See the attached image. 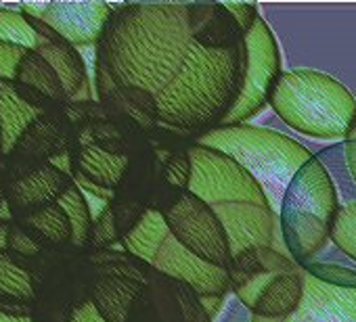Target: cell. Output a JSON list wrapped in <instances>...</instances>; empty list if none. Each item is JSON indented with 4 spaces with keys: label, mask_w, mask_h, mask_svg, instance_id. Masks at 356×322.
Masks as SVG:
<instances>
[{
    "label": "cell",
    "mask_w": 356,
    "mask_h": 322,
    "mask_svg": "<svg viewBox=\"0 0 356 322\" xmlns=\"http://www.w3.org/2000/svg\"><path fill=\"white\" fill-rule=\"evenodd\" d=\"M191 44L189 5H122L97 42L101 96L120 92L155 119V96L181 71Z\"/></svg>",
    "instance_id": "6da1fadb"
},
{
    "label": "cell",
    "mask_w": 356,
    "mask_h": 322,
    "mask_svg": "<svg viewBox=\"0 0 356 322\" xmlns=\"http://www.w3.org/2000/svg\"><path fill=\"white\" fill-rule=\"evenodd\" d=\"M243 71V44L208 49L193 40L181 71L155 96V119L200 134L218 128L239 96Z\"/></svg>",
    "instance_id": "7a4b0ae2"
},
{
    "label": "cell",
    "mask_w": 356,
    "mask_h": 322,
    "mask_svg": "<svg viewBox=\"0 0 356 322\" xmlns=\"http://www.w3.org/2000/svg\"><path fill=\"white\" fill-rule=\"evenodd\" d=\"M195 142L235 159L262 189L277 218L289 183L306 161L312 159V153L298 140L277 130L250 124L218 126L200 134Z\"/></svg>",
    "instance_id": "3957f363"
},
{
    "label": "cell",
    "mask_w": 356,
    "mask_h": 322,
    "mask_svg": "<svg viewBox=\"0 0 356 322\" xmlns=\"http://www.w3.org/2000/svg\"><path fill=\"white\" fill-rule=\"evenodd\" d=\"M268 103L289 128L314 138H348L356 124L354 94L314 69L281 74Z\"/></svg>",
    "instance_id": "277c9868"
},
{
    "label": "cell",
    "mask_w": 356,
    "mask_h": 322,
    "mask_svg": "<svg viewBox=\"0 0 356 322\" xmlns=\"http://www.w3.org/2000/svg\"><path fill=\"white\" fill-rule=\"evenodd\" d=\"M337 210L339 199L329 170L312 155L289 183L279 212L283 243L296 264L306 266L325 249Z\"/></svg>",
    "instance_id": "5b68a950"
},
{
    "label": "cell",
    "mask_w": 356,
    "mask_h": 322,
    "mask_svg": "<svg viewBox=\"0 0 356 322\" xmlns=\"http://www.w3.org/2000/svg\"><path fill=\"white\" fill-rule=\"evenodd\" d=\"M243 46H245V71L241 80V90L233 109L227 113L220 126L245 124L250 117L258 115L266 107L270 92L279 76L283 74L277 38L270 26L262 17H258L256 24L243 34Z\"/></svg>",
    "instance_id": "8992f818"
},
{
    "label": "cell",
    "mask_w": 356,
    "mask_h": 322,
    "mask_svg": "<svg viewBox=\"0 0 356 322\" xmlns=\"http://www.w3.org/2000/svg\"><path fill=\"white\" fill-rule=\"evenodd\" d=\"M191 161V178L187 191L210 207L222 203H256L268 201L256 180L229 155L193 142L187 151Z\"/></svg>",
    "instance_id": "52a82bcc"
},
{
    "label": "cell",
    "mask_w": 356,
    "mask_h": 322,
    "mask_svg": "<svg viewBox=\"0 0 356 322\" xmlns=\"http://www.w3.org/2000/svg\"><path fill=\"white\" fill-rule=\"evenodd\" d=\"M170 237L183 245L193 255L202 257L208 264L229 268L231 251L227 235L214 210L191 195L189 191L181 193L176 201L161 212Z\"/></svg>",
    "instance_id": "ba28073f"
},
{
    "label": "cell",
    "mask_w": 356,
    "mask_h": 322,
    "mask_svg": "<svg viewBox=\"0 0 356 322\" xmlns=\"http://www.w3.org/2000/svg\"><path fill=\"white\" fill-rule=\"evenodd\" d=\"M151 266L172 278L174 282L187 285L200 297L204 295H227L229 291V274L227 268L214 266L204 262L202 257L187 251L183 245H178L170 232L163 239L157 255L153 257Z\"/></svg>",
    "instance_id": "9c48e42d"
},
{
    "label": "cell",
    "mask_w": 356,
    "mask_h": 322,
    "mask_svg": "<svg viewBox=\"0 0 356 322\" xmlns=\"http://www.w3.org/2000/svg\"><path fill=\"white\" fill-rule=\"evenodd\" d=\"M212 210L227 235L231 260L248 249L275 247L279 218L270 207L256 203H222Z\"/></svg>",
    "instance_id": "30bf717a"
},
{
    "label": "cell",
    "mask_w": 356,
    "mask_h": 322,
    "mask_svg": "<svg viewBox=\"0 0 356 322\" xmlns=\"http://www.w3.org/2000/svg\"><path fill=\"white\" fill-rule=\"evenodd\" d=\"M252 322H356V289H337L312 278L304 270V295L285 318H258Z\"/></svg>",
    "instance_id": "8fae6325"
},
{
    "label": "cell",
    "mask_w": 356,
    "mask_h": 322,
    "mask_svg": "<svg viewBox=\"0 0 356 322\" xmlns=\"http://www.w3.org/2000/svg\"><path fill=\"white\" fill-rule=\"evenodd\" d=\"M296 262L275 247H258L248 249L235 255L227 268L229 289L237 295V299L252 310L260 291L279 274L293 268Z\"/></svg>",
    "instance_id": "7c38bea8"
},
{
    "label": "cell",
    "mask_w": 356,
    "mask_h": 322,
    "mask_svg": "<svg viewBox=\"0 0 356 322\" xmlns=\"http://www.w3.org/2000/svg\"><path fill=\"white\" fill-rule=\"evenodd\" d=\"M111 7L107 3H49L40 19L67 44L86 46L99 42Z\"/></svg>",
    "instance_id": "4fadbf2b"
},
{
    "label": "cell",
    "mask_w": 356,
    "mask_h": 322,
    "mask_svg": "<svg viewBox=\"0 0 356 322\" xmlns=\"http://www.w3.org/2000/svg\"><path fill=\"white\" fill-rule=\"evenodd\" d=\"M74 185V178L55 170L49 164H40L30 172L22 174L9 189L5 203L11 216H26L59 201V197Z\"/></svg>",
    "instance_id": "5bb4252c"
},
{
    "label": "cell",
    "mask_w": 356,
    "mask_h": 322,
    "mask_svg": "<svg viewBox=\"0 0 356 322\" xmlns=\"http://www.w3.org/2000/svg\"><path fill=\"white\" fill-rule=\"evenodd\" d=\"M145 282L124 270H103L90 287L88 303L105 322H128Z\"/></svg>",
    "instance_id": "9a60e30c"
},
{
    "label": "cell",
    "mask_w": 356,
    "mask_h": 322,
    "mask_svg": "<svg viewBox=\"0 0 356 322\" xmlns=\"http://www.w3.org/2000/svg\"><path fill=\"white\" fill-rule=\"evenodd\" d=\"M193 40L208 49H231L243 44V30L222 3L189 5Z\"/></svg>",
    "instance_id": "2e32d148"
},
{
    "label": "cell",
    "mask_w": 356,
    "mask_h": 322,
    "mask_svg": "<svg viewBox=\"0 0 356 322\" xmlns=\"http://www.w3.org/2000/svg\"><path fill=\"white\" fill-rule=\"evenodd\" d=\"M304 295V268L296 264L293 268L279 272L256 297L252 314L258 318H285L302 301Z\"/></svg>",
    "instance_id": "e0dca14e"
},
{
    "label": "cell",
    "mask_w": 356,
    "mask_h": 322,
    "mask_svg": "<svg viewBox=\"0 0 356 322\" xmlns=\"http://www.w3.org/2000/svg\"><path fill=\"white\" fill-rule=\"evenodd\" d=\"M74 166V174L101 189L113 191L128 170V157L124 153H111L97 144H86L78 151Z\"/></svg>",
    "instance_id": "ac0fdd59"
},
{
    "label": "cell",
    "mask_w": 356,
    "mask_h": 322,
    "mask_svg": "<svg viewBox=\"0 0 356 322\" xmlns=\"http://www.w3.org/2000/svg\"><path fill=\"white\" fill-rule=\"evenodd\" d=\"M47 61L49 65L55 69L63 92L70 99H80V94L86 90L88 86V74H86V63L80 55V51L63 40H55V42H42L36 49Z\"/></svg>",
    "instance_id": "d6986e66"
},
{
    "label": "cell",
    "mask_w": 356,
    "mask_h": 322,
    "mask_svg": "<svg viewBox=\"0 0 356 322\" xmlns=\"http://www.w3.org/2000/svg\"><path fill=\"white\" fill-rule=\"evenodd\" d=\"M44 115L36 107L28 105L15 90L13 82L0 80V134H3V153H11L26 130Z\"/></svg>",
    "instance_id": "ffe728a7"
},
{
    "label": "cell",
    "mask_w": 356,
    "mask_h": 322,
    "mask_svg": "<svg viewBox=\"0 0 356 322\" xmlns=\"http://www.w3.org/2000/svg\"><path fill=\"white\" fill-rule=\"evenodd\" d=\"M165 237H168V226L163 222L161 212L159 210H147L124 232L122 245H124V249L130 255H134V257L151 264L153 257L157 255V251H159V247H161V243H163Z\"/></svg>",
    "instance_id": "44dd1931"
},
{
    "label": "cell",
    "mask_w": 356,
    "mask_h": 322,
    "mask_svg": "<svg viewBox=\"0 0 356 322\" xmlns=\"http://www.w3.org/2000/svg\"><path fill=\"white\" fill-rule=\"evenodd\" d=\"M19 226L42 247V245H55L61 247L65 243H72V226L70 220L59 203L47 205L42 210L30 212L19 218Z\"/></svg>",
    "instance_id": "7402d4cb"
},
{
    "label": "cell",
    "mask_w": 356,
    "mask_h": 322,
    "mask_svg": "<svg viewBox=\"0 0 356 322\" xmlns=\"http://www.w3.org/2000/svg\"><path fill=\"white\" fill-rule=\"evenodd\" d=\"M13 82L40 92L51 103H65L67 101L55 69L49 65V61L36 49L28 51L24 55V59H22V63H19V67L15 71V80Z\"/></svg>",
    "instance_id": "603a6c76"
},
{
    "label": "cell",
    "mask_w": 356,
    "mask_h": 322,
    "mask_svg": "<svg viewBox=\"0 0 356 322\" xmlns=\"http://www.w3.org/2000/svg\"><path fill=\"white\" fill-rule=\"evenodd\" d=\"M34 280L30 272L11 255L0 251V301L5 303H30L34 301Z\"/></svg>",
    "instance_id": "cb8c5ba5"
},
{
    "label": "cell",
    "mask_w": 356,
    "mask_h": 322,
    "mask_svg": "<svg viewBox=\"0 0 356 322\" xmlns=\"http://www.w3.org/2000/svg\"><path fill=\"white\" fill-rule=\"evenodd\" d=\"M72 226V245L74 247H84L88 245V237H90V228H92V214L90 207L86 203L84 193L78 189V185H70V189L59 197L57 201Z\"/></svg>",
    "instance_id": "d4e9b609"
},
{
    "label": "cell",
    "mask_w": 356,
    "mask_h": 322,
    "mask_svg": "<svg viewBox=\"0 0 356 322\" xmlns=\"http://www.w3.org/2000/svg\"><path fill=\"white\" fill-rule=\"evenodd\" d=\"M0 42H11L34 51L42 44L19 7H0Z\"/></svg>",
    "instance_id": "484cf974"
},
{
    "label": "cell",
    "mask_w": 356,
    "mask_h": 322,
    "mask_svg": "<svg viewBox=\"0 0 356 322\" xmlns=\"http://www.w3.org/2000/svg\"><path fill=\"white\" fill-rule=\"evenodd\" d=\"M329 239L337 245L339 251H343L348 257L356 262V201L339 205L333 218Z\"/></svg>",
    "instance_id": "4316f807"
},
{
    "label": "cell",
    "mask_w": 356,
    "mask_h": 322,
    "mask_svg": "<svg viewBox=\"0 0 356 322\" xmlns=\"http://www.w3.org/2000/svg\"><path fill=\"white\" fill-rule=\"evenodd\" d=\"M312 278L337 287V289H356V272L337 264H323V262H310L302 266Z\"/></svg>",
    "instance_id": "83f0119b"
},
{
    "label": "cell",
    "mask_w": 356,
    "mask_h": 322,
    "mask_svg": "<svg viewBox=\"0 0 356 322\" xmlns=\"http://www.w3.org/2000/svg\"><path fill=\"white\" fill-rule=\"evenodd\" d=\"M113 241H118V222L113 216L111 205H107L95 220H92V228H90V237H88V245L95 249L107 247Z\"/></svg>",
    "instance_id": "f1b7e54d"
},
{
    "label": "cell",
    "mask_w": 356,
    "mask_h": 322,
    "mask_svg": "<svg viewBox=\"0 0 356 322\" xmlns=\"http://www.w3.org/2000/svg\"><path fill=\"white\" fill-rule=\"evenodd\" d=\"M189 178H191V161L187 153H176L170 157V161L165 164V183L178 189L189 187Z\"/></svg>",
    "instance_id": "f546056e"
},
{
    "label": "cell",
    "mask_w": 356,
    "mask_h": 322,
    "mask_svg": "<svg viewBox=\"0 0 356 322\" xmlns=\"http://www.w3.org/2000/svg\"><path fill=\"white\" fill-rule=\"evenodd\" d=\"M28 49L11 44V42H0V80L3 82H13L15 71L24 59Z\"/></svg>",
    "instance_id": "4dcf8cb0"
},
{
    "label": "cell",
    "mask_w": 356,
    "mask_h": 322,
    "mask_svg": "<svg viewBox=\"0 0 356 322\" xmlns=\"http://www.w3.org/2000/svg\"><path fill=\"white\" fill-rule=\"evenodd\" d=\"M7 251H15L22 255H36L40 251V245L15 222H11L9 226V247Z\"/></svg>",
    "instance_id": "1f68e13d"
},
{
    "label": "cell",
    "mask_w": 356,
    "mask_h": 322,
    "mask_svg": "<svg viewBox=\"0 0 356 322\" xmlns=\"http://www.w3.org/2000/svg\"><path fill=\"white\" fill-rule=\"evenodd\" d=\"M222 7L231 13V17L237 22V26L243 30V34L256 24L258 15V7L250 5V3H222Z\"/></svg>",
    "instance_id": "d6a6232c"
},
{
    "label": "cell",
    "mask_w": 356,
    "mask_h": 322,
    "mask_svg": "<svg viewBox=\"0 0 356 322\" xmlns=\"http://www.w3.org/2000/svg\"><path fill=\"white\" fill-rule=\"evenodd\" d=\"M67 322H105V320L95 312V307H92L88 301H82V303L72 312V316H70Z\"/></svg>",
    "instance_id": "836d02e7"
},
{
    "label": "cell",
    "mask_w": 356,
    "mask_h": 322,
    "mask_svg": "<svg viewBox=\"0 0 356 322\" xmlns=\"http://www.w3.org/2000/svg\"><path fill=\"white\" fill-rule=\"evenodd\" d=\"M222 301H225V295H204V297H200V303H202V307H204V312H206V316L210 320L220 312Z\"/></svg>",
    "instance_id": "e575fe53"
},
{
    "label": "cell",
    "mask_w": 356,
    "mask_h": 322,
    "mask_svg": "<svg viewBox=\"0 0 356 322\" xmlns=\"http://www.w3.org/2000/svg\"><path fill=\"white\" fill-rule=\"evenodd\" d=\"M343 155H346V164H348V170L356 183V140H346L343 144Z\"/></svg>",
    "instance_id": "d590c367"
},
{
    "label": "cell",
    "mask_w": 356,
    "mask_h": 322,
    "mask_svg": "<svg viewBox=\"0 0 356 322\" xmlns=\"http://www.w3.org/2000/svg\"><path fill=\"white\" fill-rule=\"evenodd\" d=\"M9 226H11V220L0 222V251H7L9 247Z\"/></svg>",
    "instance_id": "8d00e7d4"
},
{
    "label": "cell",
    "mask_w": 356,
    "mask_h": 322,
    "mask_svg": "<svg viewBox=\"0 0 356 322\" xmlns=\"http://www.w3.org/2000/svg\"><path fill=\"white\" fill-rule=\"evenodd\" d=\"M0 322H32L30 316H22V314H7L0 312Z\"/></svg>",
    "instance_id": "74e56055"
},
{
    "label": "cell",
    "mask_w": 356,
    "mask_h": 322,
    "mask_svg": "<svg viewBox=\"0 0 356 322\" xmlns=\"http://www.w3.org/2000/svg\"><path fill=\"white\" fill-rule=\"evenodd\" d=\"M346 140H356V124H354V128H352V132L348 134V138Z\"/></svg>",
    "instance_id": "f35d334b"
},
{
    "label": "cell",
    "mask_w": 356,
    "mask_h": 322,
    "mask_svg": "<svg viewBox=\"0 0 356 322\" xmlns=\"http://www.w3.org/2000/svg\"><path fill=\"white\" fill-rule=\"evenodd\" d=\"M0 151H3V134H0Z\"/></svg>",
    "instance_id": "ab89813d"
}]
</instances>
